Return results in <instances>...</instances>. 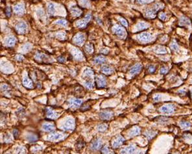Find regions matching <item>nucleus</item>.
I'll return each instance as SVG.
<instances>
[{"instance_id": "49530a36", "label": "nucleus", "mask_w": 192, "mask_h": 154, "mask_svg": "<svg viewBox=\"0 0 192 154\" xmlns=\"http://www.w3.org/2000/svg\"><path fill=\"white\" fill-rule=\"evenodd\" d=\"M168 72V69L166 66H162L160 69V74H165Z\"/></svg>"}, {"instance_id": "1a4fd4ad", "label": "nucleus", "mask_w": 192, "mask_h": 154, "mask_svg": "<svg viewBox=\"0 0 192 154\" xmlns=\"http://www.w3.org/2000/svg\"><path fill=\"white\" fill-rule=\"evenodd\" d=\"M157 11L158 10L154 7L153 8H148L145 12V16L148 18H154L156 16Z\"/></svg>"}, {"instance_id": "2f4dec72", "label": "nucleus", "mask_w": 192, "mask_h": 154, "mask_svg": "<svg viewBox=\"0 0 192 154\" xmlns=\"http://www.w3.org/2000/svg\"><path fill=\"white\" fill-rule=\"evenodd\" d=\"M85 51L88 53H92L94 51V47L92 44H88L86 45L85 46Z\"/></svg>"}, {"instance_id": "8fccbe9b", "label": "nucleus", "mask_w": 192, "mask_h": 154, "mask_svg": "<svg viewBox=\"0 0 192 154\" xmlns=\"http://www.w3.org/2000/svg\"><path fill=\"white\" fill-rule=\"evenodd\" d=\"M15 59H16V60L18 61H22L23 60V57L21 55H17Z\"/></svg>"}, {"instance_id": "de8ad7c7", "label": "nucleus", "mask_w": 192, "mask_h": 154, "mask_svg": "<svg viewBox=\"0 0 192 154\" xmlns=\"http://www.w3.org/2000/svg\"><path fill=\"white\" fill-rule=\"evenodd\" d=\"M57 61L61 63H64L66 62V59L63 56H60L57 58Z\"/></svg>"}, {"instance_id": "7c9ffc66", "label": "nucleus", "mask_w": 192, "mask_h": 154, "mask_svg": "<svg viewBox=\"0 0 192 154\" xmlns=\"http://www.w3.org/2000/svg\"><path fill=\"white\" fill-rule=\"evenodd\" d=\"M179 124H180V126H181V128H183V129H187V128H190L191 126L190 122H189L187 121L181 122Z\"/></svg>"}, {"instance_id": "6e6552de", "label": "nucleus", "mask_w": 192, "mask_h": 154, "mask_svg": "<svg viewBox=\"0 0 192 154\" xmlns=\"http://www.w3.org/2000/svg\"><path fill=\"white\" fill-rule=\"evenodd\" d=\"M84 40H85V36L82 33H77L73 38V42L77 45L82 44L84 42Z\"/></svg>"}, {"instance_id": "72a5a7b5", "label": "nucleus", "mask_w": 192, "mask_h": 154, "mask_svg": "<svg viewBox=\"0 0 192 154\" xmlns=\"http://www.w3.org/2000/svg\"><path fill=\"white\" fill-rule=\"evenodd\" d=\"M79 3L82 7H89L90 6V3L88 0H80Z\"/></svg>"}, {"instance_id": "4d7b16f0", "label": "nucleus", "mask_w": 192, "mask_h": 154, "mask_svg": "<svg viewBox=\"0 0 192 154\" xmlns=\"http://www.w3.org/2000/svg\"><path fill=\"white\" fill-rule=\"evenodd\" d=\"M7 88H8V86H7V85H5V84H4L3 86H1V89L5 90V89H7Z\"/></svg>"}, {"instance_id": "20e7f679", "label": "nucleus", "mask_w": 192, "mask_h": 154, "mask_svg": "<svg viewBox=\"0 0 192 154\" xmlns=\"http://www.w3.org/2000/svg\"><path fill=\"white\" fill-rule=\"evenodd\" d=\"M75 127V122L74 120L71 118H67L66 121L64 122V125L63 126V129L65 131L67 130H73Z\"/></svg>"}, {"instance_id": "f3484780", "label": "nucleus", "mask_w": 192, "mask_h": 154, "mask_svg": "<svg viewBox=\"0 0 192 154\" xmlns=\"http://www.w3.org/2000/svg\"><path fill=\"white\" fill-rule=\"evenodd\" d=\"M101 146V141L99 139H96L92 142L91 144V148L93 150H98Z\"/></svg>"}, {"instance_id": "c9c22d12", "label": "nucleus", "mask_w": 192, "mask_h": 154, "mask_svg": "<svg viewBox=\"0 0 192 154\" xmlns=\"http://www.w3.org/2000/svg\"><path fill=\"white\" fill-rule=\"evenodd\" d=\"M107 128H108V126H107V124H101L99 125V126L97 127V129H98L99 131H100V132H104L107 129Z\"/></svg>"}, {"instance_id": "aec40b11", "label": "nucleus", "mask_w": 192, "mask_h": 154, "mask_svg": "<svg viewBox=\"0 0 192 154\" xmlns=\"http://www.w3.org/2000/svg\"><path fill=\"white\" fill-rule=\"evenodd\" d=\"M154 51L156 54H165L167 53V50L162 46H156L154 47Z\"/></svg>"}, {"instance_id": "4c0bfd02", "label": "nucleus", "mask_w": 192, "mask_h": 154, "mask_svg": "<svg viewBox=\"0 0 192 154\" xmlns=\"http://www.w3.org/2000/svg\"><path fill=\"white\" fill-rule=\"evenodd\" d=\"M56 23L57 24H58V25H62V26H64V27H66L67 25V22L65 20L61 19V20H57V21L56 22Z\"/></svg>"}, {"instance_id": "c756f323", "label": "nucleus", "mask_w": 192, "mask_h": 154, "mask_svg": "<svg viewBox=\"0 0 192 154\" xmlns=\"http://www.w3.org/2000/svg\"><path fill=\"white\" fill-rule=\"evenodd\" d=\"M84 76L86 77H92L94 75V71L90 68H86L84 70Z\"/></svg>"}, {"instance_id": "58836bf2", "label": "nucleus", "mask_w": 192, "mask_h": 154, "mask_svg": "<svg viewBox=\"0 0 192 154\" xmlns=\"http://www.w3.org/2000/svg\"><path fill=\"white\" fill-rule=\"evenodd\" d=\"M158 18H159L161 20L165 21V20H167V15L164 13V12H160L158 14Z\"/></svg>"}, {"instance_id": "393cba45", "label": "nucleus", "mask_w": 192, "mask_h": 154, "mask_svg": "<svg viewBox=\"0 0 192 154\" xmlns=\"http://www.w3.org/2000/svg\"><path fill=\"white\" fill-rule=\"evenodd\" d=\"M179 24L181 26H184V25H190L191 24L190 20H189L188 18L185 16H182L180 20Z\"/></svg>"}, {"instance_id": "f03ea898", "label": "nucleus", "mask_w": 192, "mask_h": 154, "mask_svg": "<svg viewBox=\"0 0 192 154\" xmlns=\"http://www.w3.org/2000/svg\"><path fill=\"white\" fill-rule=\"evenodd\" d=\"M112 31L118 37L120 38H125L126 37V31L120 25H115L112 28Z\"/></svg>"}, {"instance_id": "a878e982", "label": "nucleus", "mask_w": 192, "mask_h": 154, "mask_svg": "<svg viewBox=\"0 0 192 154\" xmlns=\"http://www.w3.org/2000/svg\"><path fill=\"white\" fill-rule=\"evenodd\" d=\"M43 129L46 131H49V132H51L55 129V126L53 124H48V123H46L44 124L42 126Z\"/></svg>"}, {"instance_id": "0eeeda50", "label": "nucleus", "mask_w": 192, "mask_h": 154, "mask_svg": "<svg viewBox=\"0 0 192 154\" xmlns=\"http://www.w3.org/2000/svg\"><path fill=\"white\" fill-rule=\"evenodd\" d=\"M16 31L18 34H24L26 33L27 29V24L25 22H21L18 23L16 25Z\"/></svg>"}, {"instance_id": "2eb2a0df", "label": "nucleus", "mask_w": 192, "mask_h": 154, "mask_svg": "<svg viewBox=\"0 0 192 154\" xmlns=\"http://www.w3.org/2000/svg\"><path fill=\"white\" fill-rule=\"evenodd\" d=\"M14 10L17 14L21 15L25 12V7L22 4H17L14 7Z\"/></svg>"}, {"instance_id": "6ab92c4d", "label": "nucleus", "mask_w": 192, "mask_h": 154, "mask_svg": "<svg viewBox=\"0 0 192 154\" xmlns=\"http://www.w3.org/2000/svg\"><path fill=\"white\" fill-rule=\"evenodd\" d=\"M148 27H149V25H148L147 23H145V22H140L135 27V31H142V30H144L145 29L148 28Z\"/></svg>"}, {"instance_id": "09e8293b", "label": "nucleus", "mask_w": 192, "mask_h": 154, "mask_svg": "<svg viewBox=\"0 0 192 154\" xmlns=\"http://www.w3.org/2000/svg\"><path fill=\"white\" fill-rule=\"evenodd\" d=\"M148 70H149V73H154L155 70H156V68L154 67L153 65H151V66L148 68Z\"/></svg>"}, {"instance_id": "4468645a", "label": "nucleus", "mask_w": 192, "mask_h": 154, "mask_svg": "<svg viewBox=\"0 0 192 154\" xmlns=\"http://www.w3.org/2000/svg\"><path fill=\"white\" fill-rule=\"evenodd\" d=\"M125 142V139L124 138L120 136L118 138H116L112 143V147L114 148H117L120 147V146H122V144Z\"/></svg>"}, {"instance_id": "79ce46f5", "label": "nucleus", "mask_w": 192, "mask_h": 154, "mask_svg": "<svg viewBox=\"0 0 192 154\" xmlns=\"http://www.w3.org/2000/svg\"><path fill=\"white\" fill-rule=\"evenodd\" d=\"M85 84L86 87H87L88 88H89V89H92V88H93V87H94V83H93V82H92V81H86Z\"/></svg>"}, {"instance_id": "ddd939ff", "label": "nucleus", "mask_w": 192, "mask_h": 154, "mask_svg": "<svg viewBox=\"0 0 192 154\" xmlns=\"http://www.w3.org/2000/svg\"><path fill=\"white\" fill-rule=\"evenodd\" d=\"M46 116L50 119H56L58 117V114L57 112L53 111L50 108H47L46 109Z\"/></svg>"}, {"instance_id": "c03bdc74", "label": "nucleus", "mask_w": 192, "mask_h": 154, "mask_svg": "<svg viewBox=\"0 0 192 154\" xmlns=\"http://www.w3.org/2000/svg\"><path fill=\"white\" fill-rule=\"evenodd\" d=\"M136 1L140 4H147L151 3L153 0H136Z\"/></svg>"}, {"instance_id": "9d476101", "label": "nucleus", "mask_w": 192, "mask_h": 154, "mask_svg": "<svg viewBox=\"0 0 192 154\" xmlns=\"http://www.w3.org/2000/svg\"><path fill=\"white\" fill-rule=\"evenodd\" d=\"M82 101L80 99L77 98H71L69 100V105L70 107L77 108L82 104Z\"/></svg>"}, {"instance_id": "3c124183", "label": "nucleus", "mask_w": 192, "mask_h": 154, "mask_svg": "<svg viewBox=\"0 0 192 154\" xmlns=\"http://www.w3.org/2000/svg\"><path fill=\"white\" fill-rule=\"evenodd\" d=\"M13 135L15 139H16V138L18 137V135H19V132H18V131L17 130V129H14V130Z\"/></svg>"}, {"instance_id": "cd10ccee", "label": "nucleus", "mask_w": 192, "mask_h": 154, "mask_svg": "<svg viewBox=\"0 0 192 154\" xmlns=\"http://www.w3.org/2000/svg\"><path fill=\"white\" fill-rule=\"evenodd\" d=\"M101 71L103 74L108 75V74H112V72H113L114 70L111 67H110V66H102Z\"/></svg>"}, {"instance_id": "e433bc0d", "label": "nucleus", "mask_w": 192, "mask_h": 154, "mask_svg": "<svg viewBox=\"0 0 192 154\" xmlns=\"http://www.w3.org/2000/svg\"><path fill=\"white\" fill-rule=\"evenodd\" d=\"M27 141L29 142V143H34L35 141H37V137L35 135H29L27 137Z\"/></svg>"}, {"instance_id": "c85d7f7f", "label": "nucleus", "mask_w": 192, "mask_h": 154, "mask_svg": "<svg viewBox=\"0 0 192 154\" xmlns=\"http://www.w3.org/2000/svg\"><path fill=\"white\" fill-rule=\"evenodd\" d=\"M55 6L52 3H49L48 5V12L49 15H53L55 12Z\"/></svg>"}, {"instance_id": "864d4df0", "label": "nucleus", "mask_w": 192, "mask_h": 154, "mask_svg": "<svg viewBox=\"0 0 192 154\" xmlns=\"http://www.w3.org/2000/svg\"><path fill=\"white\" fill-rule=\"evenodd\" d=\"M31 46L30 44H25L24 46V48H23V50H29L30 49L29 48H31Z\"/></svg>"}, {"instance_id": "4be33fe9", "label": "nucleus", "mask_w": 192, "mask_h": 154, "mask_svg": "<svg viewBox=\"0 0 192 154\" xmlns=\"http://www.w3.org/2000/svg\"><path fill=\"white\" fill-rule=\"evenodd\" d=\"M23 84L27 88H31L33 87V82L27 77H25L23 79Z\"/></svg>"}, {"instance_id": "a19ab883", "label": "nucleus", "mask_w": 192, "mask_h": 154, "mask_svg": "<svg viewBox=\"0 0 192 154\" xmlns=\"http://www.w3.org/2000/svg\"><path fill=\"white\" fill-rule=\"evenodd\" d=\"M170 47H171V49H172L173 50H174V51H178V50H179V46H178V44L176 43L175 42H172Z\"/></svg>"}, {"instance_id": "dca6fc26", "label": "nucleus", "mask_w": 192, "mask_h": 154, "mask_svg": "<svg viewBox=\"0 0 192 154\" xmlns=\"http://www.w3.org/2000/svg\"><path fill=\"white\" fill-rule=\"evenodd\" d=\"M136 147L132 144H130L129 146H127L125 148H123L121 150V154H132L134 152Z\"/></svg>"}, {"instance_id": "5701e85b", "label": "nucleus", "mask_w": 192, "mask_h": 154, "mask_svg": "<svg viewBox=\"0 0 192 154\" xmlns=\"http://www.w3.org/2000/svg\"><path fill=\"white\" fill-rule=\"evenodd\" d=\"M140 133V128H138V127H137V126H135V127L132 128L130 130L128 135H129L130 137H134V136L138 135H139Z\"/></svg>"}, {"instance_id": "603ef678", "label": "nucleus", "mask_w": 192, "mask_h": 154, "mask_svg": "<svg viewBox=\"0 0 192 154\" xmlns=\"http://www.w3.org/2000/svg\"><path fill=\"white\" fill-rule=\"evenodd\" d=\"M160 98H161L160 95H159V94H156V96H154V101H158V100H159Z\"/></svg>"}, {"instance_id": "7ed1b4c3", "label": "nucleus", "mask_w": 192, "mask_h": 154, "mask_svg": "<svg viewBox=\"0 0 192 154\" xmlns=\"http://www.w3.org/2000/svg\"><path fill=\"white\" fill-rule=\"evenodd\" d=\"M161 113L166 114H170L174 113L175 106L172 104H166L160 108Z\"/></svg>"}, {"instance_id": "37998d69", "label": "nucleus", "mask_w": 192, "mask_h": 154, "mask_svg": "<svg viewBox=\"0 0 192 154\" xmlns=\"http://www.w3.org/2000/svg\"><path fill=\"white\" fill-rule=\"evenodd\" d=\"M119 21H120V23H122L123 26H125V27L128 26V23H127V21L126 20H125L124 18H119Z\"/></svg>"}, {"instance_id": "473e14b6", "label": "nucleus", "mask_w": 192, "mask_h": 154, "mask_svg": "<svg viewBox=\"0 0 192 154\" xmlns=\"http://www.w3.org/2000/svg\"><path fill=\"white\" fill-rule=\"evenodd\" d=\"M156 135V133L154 132V131H147V132L145 133V135L149 139H151L154 137V136Z\"/></svg>"}, {"instance_id": "13d9d810", "label": "nucleus", "mask_w": 192, "mask_h": 154, "mask_svg": "<svg viewBox=\"0 0 192 154\" xmlns=\"http://www.w3.org/2000/svg\"><path fill=\"white\" fill-rule=\"evenodd\" d=\"M191 91H192V90H191Z\"/></svg>"}, {"instance_id": "b1692460", "label": "nucleus", "mask_w": 192, "mask_h": 154, "mask_svg": "<svg viewBox=\"0 0 192 154\" xmlns=\"http://www.w3.org/2000/svg\"><path fill=\"white\" fill-rule=\"evenodd\" d=\"M71 14H72L73 16L75 17L79 16L81 14V13H82L81 10L77 7H71Z\"/></svg>"}, {"instance_id": "f704fd0d", "label": "nucleus", "mask_w": 192, "mask_h": 154, "mask_svg": "<svg viewBox=\"0 0 192 154\" xmlns=\"http://www.w3.org/2000/svg\"><path fill=\"white\" fill-rule=\"evenodd\" d=\"M73 54L75 56V57H76L77 59H81V57H82V53L80 51H79V50H77V49H73Z\"/></svg>"}, {"instance_id": "ea45409f", "label": "nucleus", "mask_w": 192, "mask_h": 154, "mask_svg": "<svg viewBox=\"0 0 192 154\" xmlns=\"http://www.w3.org/2000/svg\"><path fill=\"white\" fill-rule=\"evenodd\" d=\"M11 8H10V7H6V8H5V14H6V16H7V17H10V16H11Z\"/></svg>"}, {"instance_id": "423d86ee", "label": "nucleus", "mask_w": 192, "mask_h": 154, "mask_svg": "<svg viewBox=\"0 0 192 154\" xmlns=\"http://www.w3.org/2000/svg\"><path fill=\"white\" fill-rule=\"evenodd\" d=\"M95 81H96V84L99 88H103L107 84V80L105 77L103 76H97L95 77Z\"/></svg>"}, {"instance_id": "a18cd8bd", "label": "nucleus", "mask_w": 192, "mask_h": 154, "mask_svg": "<svg viewBox=\"0 0 192 154\" xmlns=\"http://www.w3.org/2000/svg\"><path fill=\"white\" fill-rule=\"evenodd\" d=\"M101 152H102V153H103V154H109V153H110V150L108 149V148L107 147V146H104V147L102 148Z\"/></svg>"}, {"instance_id": "f257e3e1", "label": "nucleus", "mask_w": 192, "mask_h": 154, "mask_svg": "<svg viewBox=\"0 0 192 154\" xmlns=\"http://www.w3.org/2000/svg\"><path fill=\"white\" fill-rule=\"evenodd\" d=\"M92 18V15L90 14H88L84 16V18L82 20H80L79 21H77L76 25L78 28L80 29H84L85 28L86 25H87L88 23L90 20Z\"/></svg>"}, {"instance_id": "9b49d317", "label": "nucleus", "mask_w": 192, "mask_h": 154, "mask_svg": "<svg viewBox=\"0 0 192 154\" xmlns=\"http://www.w3.org/2000/svg\"><path fill=\"white\" fill-rule=\"evenodd\" d=\"M112 115H113V113L110 111H104L99 113V117L101 119L103 120H109L112 117Z\"/></svg>"}, {"instance_id": "412c9836", "label": "nucleus", "mask_w": 192, "mask_h": 154, "mask_svg": "<svg viewBox=\"0 0 192 154\" xmlns=\"http://www.w3.org/2000/svg\"><path fill=\"white\" fill-rule=\"evenodd\" d=\"M5 43L7 46H13L16 43V38L13 37H7L5 40Z\"/></svg>"}, {"instance_id": "39448f33", "label": "nucleus", "mask_w": 192, "mask_h": 154, "mask_svg": "<svg viewBox=\"0 0 192 154\" xmlns=\"http://www.w3.org/2000/svg\"><path fill=\"white\" fill-rule=\"evenodd\" d=\"M138 39L141 42L147 43L151 41L153 39V37L151 34L148 33H142L138 36Z\"/></svg>"}, {"instance_id": "a211bd4d", "label": "nucleus", "mask_w": 192, "mask_h": 154, "mask_svg": "<svg viewBox=\"0 0 192 154\" xmlns=\"http://www.w3.org/2000/svg\"><path fill=\"white\" fill-rule=\"evenodd\" d=\"M63 138V135L61 133H52L50 135H49L48 137V140L51 141H55L60 140Z\"/></svg>"}, {"instance_id": "6e6d98bb", "label": "nucleus", "mask_w": 192, "mask_h": 154, "mask_svg": "<svg viewBox=\"0 0 192 154\" xmlns=\"http://www.w3.org/2000/svg\"><path fill=\"white\" fill-rule=\"evenodd\" d=\"M64 37V33H61V35H60L59 33H58L57 34V37H60V38H63Z\"/></svg>"}, {"instance_id": "bb28decb", "label": "nucleus", "mask_w": 192, "mask_h": 154, "mask_svg": "<svg viewBox=\"0 0 192 154\" xmlns=\"http://www.w3.org/2000/svg\"><path fill=\"white\" fill-rule=\"evenodd\" d=\"M106 61V58L103 55H99L96 57L94 60L95 64H103Z\"/></svg>"}, {"instance_id": "5fc2aeb1", "label": "nucleus", "mask_w": 192, "mask_h": 154, "mask_svg": "<svg viewBox=\"0 0 192 154\" xmlns=\"http://www.w3.org/2000/svg\"><path fill=\"white\" fill-rule=\"evenodd\" d=\"M108 52V50H107V49H106V48H103V49L101 50V53H105V54H107Z\"/></svg>"}, {"instance_id": "f8f14e48", "label": "nucleus", "mask_w": 192, "mask_h": 154, "mask_svg": "<svg viewBox=\"0 0 192 154\" xmlns=\"http://www.w3.org/2000/svg\"><path fill=\"white\" fill-rule=\"evenodd\" d=\"M142 68V66L140 64H136V65H134L130 69L129 73L131 76H134L137 74L140 73V72Z\"/></svg>"}]
</instances>
